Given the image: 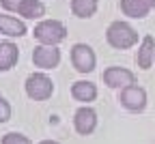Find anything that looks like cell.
I'll list each match as a JSON object with an SVG mask.
<instances>
[{"label":"cell","instance_id":"obj_1","mask_svg":"<svg viewBox=\"0 0 155 144\" xmlns=\"http://www.w3.org/2000/svg\"><path fill=\"white\" fill-rule=\"evenodd\" d=\"M106 41L114 50H129L138 43V32L127 22H112L106 30Z\"/></svg>","mask_w":155,"mask_h":144},{"label":"cell","instance_id":"obj_2","mask_svg":"<svg viewBox=\"0 0 155 144\" xmlns=\"http://www.w3.org/2000/svg\"><path fill=\"white\" fill-rule=\"evenodd\" d=\"M35 39L39 41V45H58L67 37V28L58 19H43L39 22L32 30Z\"/></svg>","mask_w":155,"mask_h":144},{"label":"cell","instance_id":"obj_3","mask_svg":"<svg viewBox=\"0 0 155 144\" xmlns=\"http://www.w3.org/2000/svg\"><path fill=\"white\" fill-rule=\"evenodd\" d=\"M54 93V82L45 73H30L26 77V95L35 101H45Z\"/></svg>","mask_w":155,"mask_h":144},{"label":"cell","instance_id":"obj_4","mask_svg":"<svg viewBox=\"0 0 155 144\" xmlns=\"http://www.w3.org/2000/svg\"><path fill=\"white\" fill-rule=\"evenodd\" d=\"M95 63H97V58H95V52L91 45L75 43L71 47V65L75 67L78 73H91L95 69Z\"/></svg>","mask_w":155,"mask_h":144},{"label":"cell","instance_id":"obj_5","mask_svg":"<svg viewBox=\"0 0 155 144\" xmlns=\"http://www.w3.org/2000/svg\"><path fill=\"white\" fill-rule=\"evenodd\" d=\"M119 101L121 106L129 112H142L144 106H147V93L142 86L134 84V86H127L119 93Z\"/></svg>","mask_w":155,"mask_h":144},{"label":"cell","instance_id":"obj_6","mask_svg":"<svg viewBox=\"0 0 155 144\" xmlns=\"http://www.w3.org/2000/svg\"><path fill=\"white\" fill-rule=\"evenodd\" d=\"M104 82H106V86H110V88H121L123 90V88L136 84V77L125 67H108L104 71Z\"/></svg>","mask_w":155,"mask_h":144},{"label":"cell","instance_id":"obj_7","mask_svg":"<svg viewBox=\"0 0 155 144\" xmlns=\"http://www.w3.org/2000/svg\"><path fill=\"white\" fill-rule=\"evenodd\" d=\"M32 63L41 69H54L61 63V50L56 45H37L32 50Z\"/></svg>","mask_w":155,"mask_h":144},{"label":"cell","instance_id":"obj_8","mask_svg":"<svg viewBox=\"0 0 155 144\" xmlns=\"http://www.w3.org/2000/svg\"><path fill=\"white\" fill-rule=\"evenodd\" d=\"M73 127H75V131L80 136L93 133L95 127H97V112L93 108H88V106H82L73 114Z\"/></svg>","mask_w":155,"mask_h":144},{"label":"cell","instance_id":"obj_9","mask_svg":"<svg viewBox=\"0 0 155 144\" xmlns=\"http://www.w3.org/2000/svg\"><path fill=\"white\" fill-rule=\"evenodd\" d=\"M153 60H155V37L147 34L140 41L138 52H136V65H138L140 69H151Z\"/></svg>","mask_w":155,"mask_h":144},{"label":"cell","instance_id":"obj_10","mask_svg":"<svg viewBox=\"0 0 155 144\" xmlns=\"http://www.w3.org/2000/svg\"><path fill=\"white\" fill-rule=\"evenodd\" d=\"M121 11H123L127 17L142 19V17L149 15L151 5H149V0H121Z\"/></svg>","mask_w":155,"mask_h":144},{"label":"cell","instance_id":"obj_11","mask_svg":"<svg viewBox=\"0 0 155 144\" xmlns=\"http://www.w3.org/2000/svg\"><path fill=\"white\" fill-rule=\"evenodd\" d=\"M71 97L75 101H82V103H88L97 97V86L93 82H86V80H80V82H73L71 84Z\"/></svg>","mask_w":155,"mask_h":144},{"label":"cell","instance_id":"obj_12","mask_svg":"<svg viewBox=\"0 0 155 144\" xmlns=\"http://www.w3.org/2000/svg\"><path fill=\"white\" fill-rule=\"evenodd\" d=\"M19 58V50L15 43H11V41H2L0 43V71H9L15 67Z\"/></svg>","mask_w":155,"mask_h":144},{"label":"cell","instance_id":"obj_13","mask_svg":"<svg viewBox=\"0 0 155 144\" xmlns=\"http://www.w3.org/2000/svg\"><path fill=\"white\" fill-rule=\"evenodd\" d=\"M0 32L7 34V37H24L26 34V24L17 17L0 15Z\"/></svg>","mask_w":155,"mask_h":144},{"label":"cell","instance_id":"obj_14","mask_svg":"<svg viewBox=\"0 0 155 144\" xmlns=\"http://www.w3.org/2000/svg\"><path fill=\"white\" fill-rule=\"evenodd\" d=\"M17 13L26 19H39V17L45 15V5L41 0H24V5L19 7Z\"/></svg>","mask_w":155,"mask_h":144},{"label":"cell","instance_id":"obj_15","mask_svg":"<svg viewBox=\"0 0 155 144\" xmlns=\"http://www.w3.org/2000/svg\"><path fill=\"white\" fill-rule=\"evenodd\" d=\"M97 11V0H71V13L75 17L88 19Z\"/></svg>","mask_w":155,"mask_h":144},{"label":"cell","instance_id":"obj_16","mask_svg":"<svg viewBox=\"0 0 155 144\" xmlns=\"http://www.w3.org/2000/svg\"><path fill=\"white\" fill-rule=\"evenodd\" d=\"M2 144H32L24 133H5L2 136Z\"/></svg>","mask_w":155,"mask_h":144},{"label":"cell","instance_id":"obj_17","mask_svg":"<svg viewBox=\"0 0 155 144\" xmlns=\"http://www.w3.org/2000/svg\"><path fill=\"white\" fill-rule=\"evenodd\" d=\"M11 118V106H9V101L0 95V123H7Z\"/></svg>","mask_w":155,"mask_h":144},{"label":"cell","instance_id":"obj_18","mask_svg":"<svg viewBox=\"0 0 155 144\" xmlns=\"http://www.w3.org/2000/svg\"><path fill=\"white\" fill-rule=\"evenodd\" d=\"M0 5L7 11H19V7L24 5V0H0Z\"/></svg>","mask_w":155,"mask_h":144},{"label":"cell","instance_id":"obj_19","mask_svg":"<svg viewBox=\"0 0 155 144\" xmlns=\"http://www.w3.org/2000/svg\"><path fill=\"white\" fill-rule=\"evenodd\" d=\"M39 144H58V142H56V140H41Z\"/></svg>","mask_w":155,"mask_h":144},{"label":"cell","instance_id":"obj_20","mask_svg":"<svg viewBox=\"0 0 155 144\" xmlns=\"http://www.w3.org/2000/svg\"><path fill=\"white\" fill-rule=\"evenodd\" d=\"M149 5H151V9H155V0H149Z\"/></svg>","mask_w":155,"mask_h":144}]
</instances>
